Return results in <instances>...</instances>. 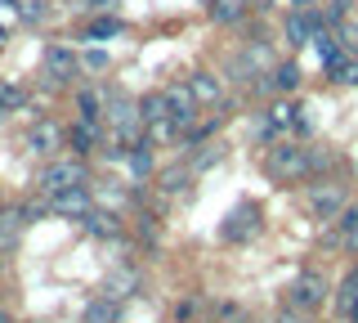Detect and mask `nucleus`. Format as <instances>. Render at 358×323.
<instances>
[{
  "mask_svg": "<svg viewBox=\"0 0 358 323\" xmlns=\"http://www.w3.org/2000/svg\"><path fill=\"white\" fill-rule=\"evenodd\" d=\"M273 85H278V90H296V85H300V63L296 59L278 63V68H273Z\"/></svg>",
  "mask_w": 358,
  "mask_h": 323,
  "instance_id": "20",
  "label": "nucleus"
},
{
  "mask_svg": "<svg viewBox=\"0 0 358 323\" xmlns=\"http://www.w3.org/2000/svg\"><path fill=\"white\" fill-rule=\"evenodd\" d=\"M41 68L50 76V85H67V81H76V72H81V59H76L67 46H45Z\"/></svg>",
  "mask_w": 358,
  "mask_h": 323,
  "instance_id": "6",
  "label": "nucleus"
},
{
  "mask_svg": "<svg viewBox=\"0 0 358 323\" xmlns=\"http://www.w3.org/2000/svg\"><path fill=\"white\" fill-rule=\"evenodd\" d=\"M264 117H268V126H273V130H296L300 126V108L291 104V99H278Z\"/></svg>",
  "mask_w": 358,
  "mask_h": 323,
  "instance_id": "16",
  "label": "nucleus"
},
{
  "mask_svg": "<svg viewBox=\"0 0 358 323\" xmlns=\"http://www.w3.org/2000/svg\"><path fill=\"white\" fill-rule=\"evenodd\" d=\"M85 68H108V54L103 50H90L85 54Z\"/></svg>",
  "mask_w": 358,
  "mask_h": 323,
  "instance_id": "30",
  "label": "nucleus"
},
{
  "mask_svg": "<svg viewBox=\"0 0 358 323\" xmlns=\"http://www.w3.org/2000/svg\"><path fill=\"white\" fill-rule=\"evenodd\" d=\"M5 113H9V99H5V85H0V121H5Z\"/></svg>",
  "mask_w": 358,
  "mask_h": 323,
  "instance_id": "32",
  "label": "nucleus"
},
{
  "mask_svg": "<svg viewBox=\"0 0 358 323\" xmlns=\"http://www.w3.org/2000/svg\"><path fill=\"white\" fill-rule=\"evenodd\" d=\"M331 81L336 85H358V54H345L341 63L331 68Z\"/></svg>",
  "mask_w": 358,
  "mask_h": 323,
  "instance_id": "21",
  "label": "nucleus"
},
{
  "mask_svg": "<svg viewBox=\"0 0 358 323\" xmlns=\"http://www.w3.org/2000/svg\"><path fill=\"white\" fill-rule=\"evenodd\" d=\"M139 238H143V242H157V238H162V229H157L152 220H143V225H139Z\"/></svg>",
  "mask_w": 358,
  "mask_h": 323,
  "instance_id": "29",
  "label": "nucleus"
},
{
  "mask_svg": "<svg viewBox=\"0 0 358 323\" xmlns=\"http://www.w3.org/2000/svg\"><path fill=\"white\" fill-rule=\"evenodd\" d=\"M336 36H341L345 54H358V18H341V23H336Z\"/></svg>",
  "mask_w": 358,
  "mask_h": 323,
  "instance_id": "24",
  "label": "nucleus"
},
{
  "mask_svg": "<svg viewBox=\"0 0 358 323\" xmlns=\"http://www.w3.org/2000/svg\"><path fill=\"white\" fill-rule=\"evenodd\" d=\"M22 225H31L27 211H5V216H0V247H14L22 238Z\"/></svg>",
  "mask_w": 358,
  "mask_h": 323,
  "instance_id": "17",
  "label": "nucleus"
},
{
  "mask_svg": "<svg viewBox=\"0 0 358 323\" xmlns=\"http://www.w3.org/2000/svg\"><path fill=\"white\" fill-rule=\"evenodd\" d=\"M63 126H54V121H36V126L27 130V149L36 153V158H54V153L63 149Z\"/></svg>",
  "mask_w": 358,
  "mask_h": 323,
  "instance_id": "9",
  "label": "nucleus"
},
{
  "mask_svg": "<svg viewBox=\"0 0 358 323\" xmlns=\"http://www.w3.org/2000/svg\"><path fill=\"white\" fill-rule=\"evenodd\" d=\"M45 14H50V5H45V0H27V5H22V18H27V23H41Z\"/></svg>",
  "mask_w": 358,
  "mask_h": 323,
  "instance_id": "27",
  "label": "nucleus"
},
{
  "mask_svg": "<svg viewBox=\"0 0 358 323\" xmlns=\"http://www.w3.org/2000/svg\"><path fill=\"white\" fill-rule=\"evenodd\" d=\"M103 292H108V296H117V301H121V296H130V292H139V274H134V270H121V274H112Z\"/></svg>",
  "mask_w": 358,
  "mask_h": 323,
  "instance_id": "19",
  "label": "nucleus"
},
{
  "mask_svg": "<svg viewBox=\"0 0 358 323\" xmlns=\"http://www.w3.org/2000/svg\"><path fill=\"white\" fill-rule=\"evenodd\" d=\"M90 175H85V162L81 158H54V162H45V171H41V193L45 198H54V193H63V188H76V184H85Z\"/></svg>",
  "mask_w": 358,
  "mask_h": 323,
  "instance_id": "2",
  "label": "nucleus"
},
{
  "mask_svg": "<svg viewBox=\"0 0 358 323\" xmlns=\"http://www.w3.org/2000/svg\"><path fill=\"white\" fill-rule=\"evenodd\" d=\"M81 323H121V301H117V296H94V301H85Z\"/></svg>",
  "mask_w": 358,
  "mask_h": 323,
  "instance_id": "12",
  "label": "nucleus"
},
{
  "mask_svg": "<svg viewBox=\"0 0 358 323\" xmlns=\"http://www.w3.org/2000/svg\"><path fill=\"white\" fill-rule=\"evenodd\" d=\"M210 162H220V149H206V153H201V158H197L193 166H197V171H201V166H210Z\"/></svg>",
  "mask_w": 358,
  "mask_h": 323,
  "instance_id": "31",
  "label": "nucleus"
},
{
  "mask_svg": "<svg viewBox=\"0 0 358 323\" xmlns=\"http://www.w3.org/2000/svg\"><path fill=\"white\" fill-rule=\"evenodd\" d=\"M188 90H193L197 104H220V99H224V85H220L215 72H193V76H188Z\"/></svg>",
  "mask_w": 358,
  "mask_h": 323,
  "instance_id": "14",
  "label": "nucleus"
},
{
  "mask_svg": "<svg viewBox=\"0 0 358 323\" xmlns=\"http://www.w3.org/2000/svg\"><path fill=\"white\" fill-rule=\"evenodd\" d=\"M336 225H341L345 238H358V207H345L341 216H336Z\"/></svg>",
  "mask_w": 358,
  "mask_h": 323,
  "instance_id": "26",
  "label": "nucleus"
},
{
  "mask_svg": "<svg viewBox=\"0 0 358 323\" xmlns=\"http://www.w3.org/2000/svg\"><path fill=\"white\" fill-rule=\"evenodd\" d=\"M260 225H264L260 207H255V202H238V207L229 211V220L220 225V238L224 242H246V238H255V233H260Z\"/></svg>",
  "mask_w": 358,
  "mask_h": 323,
  "instance_id": "4",
  "label": "nucleus"
},
{
  "mask_svg": "<svg viewBox=\"0 0 358 323\" xmlns=\"http://www.w3.org/2000/svg\"><path fill=\"white\" fill-rule=\"evenodd\" d=\"M188 175H193V171H188V166L179 162V166H171V171H162V188H166V193H184Z\"/></svg>",
  "mask_w": 358,
  "mask_h": 323,
  "instance_id": "23",
  "label": "nucleus"
},
{
  "mask_svg": "<svg viewBox=\"0 0 358 323\" xmlns=\"http://www.w3.org/2000/svg\"><path fill=\"white\" fill-rule=\"evenodd\" d=\"M0 41H5V32H0Z\"/></svg>",
  "mask_w": 358,
  "mask_h": 323,
  "instance_id": "37",
  "label": "nucleus"
},
{
  "mask_svg": "<svg viewBox=\"0 0 358 323\" xmlns=\"http://www.w3.org/2000/svg\"><path fill=\"white\" fill-rule=\"evenodd\" d=\"M255 5H268V0H255Z\"/></svg>",
  "mask_w": 358,
  "mask_h": 323,
  "instance_id": "36",
  "label": "nucleus"
},
{
  "mask_svg": "<svg viewBox=\"0 0 358 323\" xmlns=\"http://www.w3.org/2000/svg\"><path fill=\"white\" fill-rule=\"evenodd\" d=\"M350 323H358V305H354V310H350Z\"/></svg>",
  "mask_w": 358,
  "mask_h": 323,
  "instance_id": "34",
  "label": "nucleus"
},
{
  "mask_svg": "<svg viewBox=\"0 0 358 323\" xmlns=\"http://www.w3.org/2000/svg\"><path fill=\"white\" fill-rule=\"evenodd\" d=\"M139 117H143V126H152V121H166V117H171V99H166V90L143 95V99H139Z\"/></svg>",
  "mask_w": 358,
  "mask_h": 323,
  "instance_id": "15",
  "label": "nucleus"
},
{
  "mask_svg": "<svg viewBox=\"0 0 358 323\" xmlns=\"http://www.w3.org/2000/svg\"><path fill=\"white\" fill-rule=\"evenodd\" d=\"M81 229L90 233V238H103V242L121 238V220L112 216V211H103V207H94L90 216H81Z\"/></svg>",
  "mask_w": 358,
  "mask_h": 323,
  "instance_id": "11",
  "label": "nucleus"
},
{
  "mask_svg": "<svg viewBox=\"0 0 358 323\" xmlns=\"http://www.w3.org/2000/svg\"><path fill=\"white\" fill-rule=\"evenodd\" d=\"M273 323H309V315H305V310H291V305H287V310H282V315H278Z\"/></svg>",
  "mask_w": 358,
  "mask_h": 323,
  "instance_id": "28",
  "label": "nucleus"
},
{
  "mask_svg": "<svg viewBox=\"0 0 358 323\" xmlns=\"http://www.w3.org/2000/svg\"><path fill=\"white\" fill-rule=\"evenodd\" d=\"M327 292H331L327 278H322L318 270H305V274H296V283L287 287V301H291V310H305L309 315V310L327 305Z\"/></svg>",
  "mask_w": 358,
  "mask_h": 323,
  "instance_id": "3",
  "label": "nucleus"
},
{
  "mask_svg": "<svg viewBox=\"0 0 358 323\" xmlns=\"http://www.w3.org/2000/svg\"><path fill=\"white\" fill-rule=\"evenodd\" d=\"M99 139H103V130H99V117H76V126L67 130V144H72L81 158L99 149Z\"/></svg>",
  "mask_w": 358,
  "mask_h": 323,
  "instance_id": "10",
  "label": "nucleus"
},
{
  "mask_svg": "<svg viewBox=\"0 0 358 323\" xmlns=\"http://www.w3.org/2000/svg\"><path fill=\"white\" fill-rule=\"evenodd\" d=\"M318 0H291V9H313Z\"/></svg>",
  "mask_w": 358,
  "mask_h": 323,
  "instance_id": "33",
  "label": "nucleus"
},
{
  "mask_svg": "<svg viewBox=\"0 0 358 323\" xmlns=\"http://www.w3.org/2000/svg\"><path fill=\"white\" fill-rule=\"evenodd\" d=\"M90 41H108V36H121V18H94V23L85 27Z\"/></svg>",
  "mask_w": 358,
  "mask_h": 323,
  "instance_id": "22",
  "label": "nucleus"
},
{
  "mask_svg": "<svg viewBox=\"0 0 358 323\" xmlns=\"http://www.w3.org/2000/svg\"><path fill=\"white\" fill-rule=\"evenodd\" d=\"M309 46L318 50V59H322V68H327V72H331L336 63L345 59V46H341V36H336V32L327 36V27H318V32H313V41H309Z\"/></svg>",
  "mask_w": 358,
  "mask_h": 323,
  "instance_id": "13",
  "label": "nucleus"
},
{
  "mask_svg": "<svg viewBox=\"0 0 358 323\" xmlns=\"http://www.w3.org/2000/svg\"><path fill=\"white\" fill-rule=\"evenodd\" d=\"M210 18H215V23H238L242 5H238V0H215V5H210Z\"/></svg>",
  "mask_w": 358,
  "mask_h": 323,
  "instance_id": "25",
  "label": "nucleus"
},
{
  "mask_svg": "<svg viewBox=\"0 0 358 323\" xmlns=\"http://www.w3.org/2000/svg\"><path fill=\"white\" fill-rule=\"evenodd\" d=\"M76 108H81V117H103L108 113V99L94 90V85H85L81 95H76Z\"/></svg>",
  "mask_w": 358,
  "mask_h": 323,
  "instance_id": "18",
  "label": "nucleus"
},
{
  "mask_svg": "<svg viewBox=\"0 0 358 323\" xmlns=\"http://www.w3.org/2000/svg\"><path fill=\"white\" fill-rule=\"evenodd\" d=\"M166 99H171V121L179 130H188L197 121V99H193V90H188V81H179V85H171V90H166Z\"/></svg>",
  "mask_w": 358,
  "mask_h": 323,
  "instance_id": "8",
  "label": "nucleus"
},
{
  "mask_svg": "<svg viewBox=\"0 0 358 323\" xmlns=\"http://www.w3.org/2000/svg\"><path fill=\"white\" fill-rule=\"evenodd\" d=\"M50 211H59V216H72L81 220L94 211V193H90V184H76V188H63V193L50 198Z\"/></svg>",
  "mask_w": 358,
  "mask_h": 323,
  "instance_id": "7",
  "label": "nucleus"
},
{
  "mask_svg": "<svg viewBox=\"0 0 358 323\" xmlns=\"http://www.w3.org/2000/svg\"><path fill=\"white\" fill-rule=\"evenodd\" d=\"M0 323H14V319H9V315H5V310H0Z\"/></svg>",
  "mask_w": 358,
  "mask_h": 323,
  "instance_id": "35",
  "label": "nucleus"
},
{
  "mask_svg": "<svg viewBox=\"0 0 358 323\" xmlns=\"http://www.w3.org/2000/svg\"><path fill=\"white\" fill-rule=\"evenodd\" d=\"M264 166H268V175H273V180L300 184V180H309V175H313V153L305 149V144H273Z\"/></svg>",
  "mask_w": 358,
  "mask_h": 323,
  "instance_id": "1",
  "label": "nucleus"
},
{
  "mask_svg": "<svg viewBox=\"0 0 358 323\" xmlns=\"http://www.w3.org/2000/svg\"><path fill=\"white\" fill-rule=\"evenodd\" d=\"M345 207H350V193H345V184H331V180L309 184V211H313L318 220H336Z\"/></svg>",
  "mask_w": 358,
  "mask_h": 323,
  "instance_id": "5",
  "label": "nucleus"
}]
</instances>
